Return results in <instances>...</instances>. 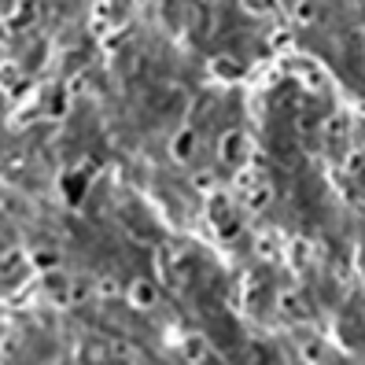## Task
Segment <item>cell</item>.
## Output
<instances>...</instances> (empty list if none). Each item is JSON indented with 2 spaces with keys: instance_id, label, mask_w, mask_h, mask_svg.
<instances>
[{
  "instance_id": "8992f818",
  "label": "cell",
  "mask_w": 365,
  "mask_h": 365,
  "mask_svg": "<svg viewBox=\"0 0 365 365\" xmlns=\"http://www.w3.org/2000/svg\"><path fill=\"white\" fill-rule=\"evenodd\" d=\"M296 19H299L303 26H306V22H317V4H314V0H299Z\"/></svg>"
},
{
  "instance_id": "3957f363",
  "label": "cell",
  "mask_w": 365,
  "mask_h": 365,
  "mask_svg": "<svg viewBox=\"0 0 365 365\" xmlns=\"http://www.w3.org/2000/svg\"><path fill=\"white\" fill-rule=\"evenodd\" d=\"M185 358L192 361V365H203V361H207V340H203V336L185 340Z\"/></svg>"
},
{
  "instance_id": "5b68a950",
  "label": "cell",
  "mask_w": 365,
  "mask_h": 365,
  "mask_svg": "<svg viewBox=\"0 0 365 365\" xmlns=\"http://www.w3.org/2000/svg\"><path fill=\"white\" fill-rule=\"evenodd\" d=\"M240 148H244V137H240V133H229V137H225V148H222L225 163H240Z\"/></svg>"
},
{
  "instance_id": "277c9868",
  "label": "cell",
  "mask_w": 365,
  "mask_h": 365,
  "mask_svg": "<svg viewBox=\"0 0 365 365\" xmlns=\"http://www.w3.org/2000/svg\"><path fill=\"white\" fill-rule=\"evenodd\" d=\"M133 303H137V306H144V310H148V306L155 303V288H152L148 281H137V284H133Z\"/></svg>"
},
{
  "instance_id": "7a4b0ae2",
  "label": "cell",
  "mask_w": 365,
  "mask_h": 365,
  "mask_svg": "<svg viewBox=\"0 0 365 365\" xmlns=\"http://www.w3.org/2000/svg\"><path fill=\"white\" fill-rule=\"evenodd\" d=\"M192 152H196V133L192 129H181V133L173 137V159L185 163V159H192Z\"/></svg>"
},
{
  "instance_id": "6da1fadb",
  "label": "cell",
  "mask_w": 365,
  "mask_h": 365,
  "mask_svg": "<svg viewBox=\"0 0 365 365\" xmlns=\"http://www.w3.org/2000/svg\"><path fill=\"white\" fill-rule=\"evenodd\" d=\"M277 306H281V314H288V317H306L303 291H281V296H277Z\"/></svg>"
}]
</instances>
